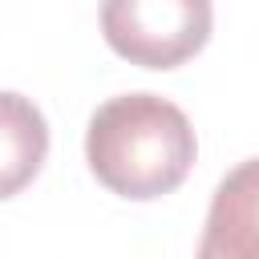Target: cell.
<instances>
[{
	"mask_svg": "<svg viewBox=\"0 0 259 259\" xmlns=\"http://www.w3.org/2000/svg\"><path fill=\"white\" fill-rule=\"evenodd\" d=\"M198 259H259V158L214 186Z\"/></svg>",
	"mask_w": 259,
	"mask_h": 259,
	"instance_id": "3957f363",
	"label": "cell"
},
{
	"mask_svg": "<svg viewBox=\"0 0 259 259\" xmlns=\"http://www.w3.org/2000/svg\"><path fill=\"white\" fill-rule=\"evenodd\" d=\"M198 154L190 117L158 93L109 97L85 130V158L101 186L150 202L182 186Z\"/></svg>",
	"mask_w": 259,
	"mask_h": 259,
	"instance_id": "6da1fadb",
	"label": "cell"
},
{
	"mask_svg": "<svg viewBox=\"0 0 259 259\" xmlns=\"http://www.w3.org/2000/svg\"><path fill=\"white\" fill-rule=\"evenodd\" d=\"M45 154H49L45 113L28 97L0 89V198L20 194L40 174Z\"/></svg>",
	"mask_w": 259,
	"mask_h": 259,
	"instance_id": "277c9868",
	"label": "cell"
},
{
	"mask_svg": "<svg viewBox=\"0 0 259 259\" xmlns=\"http://www.w3.org/2000/svg\"><path fill=\"white\" fill-rule=\"evenodd\" d=\"M210 0H101V32L142 69H178L210 40Z\"/></svg>",
	"mask_w": 259,
	"mask_h": 259,
	"instance_id": "7a4b0ae2",
	"label": "cell"
}]
</instances>
